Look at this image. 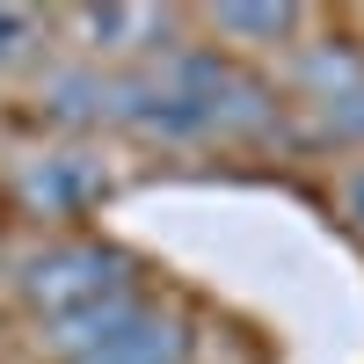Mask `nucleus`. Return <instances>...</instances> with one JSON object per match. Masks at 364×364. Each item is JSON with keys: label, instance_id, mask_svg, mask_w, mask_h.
Wrapping results in <instances>:
<instances>
[{"label": "nucleus", "instance_id": "f257e3e1", "mask_svg": "<svg viewBox=\"0 0 364 364\" xmlns=\"http://www.w3.org/2000/svg\"><path fill=\"white\" fill-rule=\"evenodd\" d=\"M15 291L44 321H66V314H87V306H109V299H132L124 255L102 248V240H51V248H37L22 262Z\"/></svg>", "mask_w": 364, "mask_h": 364}, {"label": "nucleus", "instance_id": "f03ea898", "mask_svg": "<svg viewBox=\"0 0 364 364\" xmlns=\"http://www.w3.org/2000/svg\"><path fill=\"white\" fill-rule=\"evenodd\" d=\"M117 124H132L139 139H161V146H190L211 139V109L197 95H182L168 73H139V80H117Z\"/></svg>", "mask_w": 364, "mask_h": 364}, {"label": "nucleus", "instance_id": "7ed1b4c3", "mask_svg": "<svg viewBox=\"0 0 364 364\" xmlns=\"http://www.w3.org/2000/svg\"><path fill=\"white\" fill-rule=\"evenodd\" d=\"M22 197L44 211V219H73V211L102 204L109 197V175L87 161V154H44L22 168Z\"/></svg>", "mask_w": 364, "mask_h": 364}, {"label": "nucleus", "instance_id": "20e7f679", "mask_svg": "<svg viewBox=\"0 0 364 364\" xmlns=\"http://www.w3.org/2000/svg\"><path fill=\"white\" fill-rule=\"evenodd\" d=\"M80 364H190V336H182V321L161 314V306H139L102 350H87Z\"/></svg>", "mask_w": 364, "mask_h": 364}, {"label": "nucleus", "instance_id": "39448f33", "mask_svg": "<svg viewBox=\"0 0 364 364\" xmlns=\"http://www.w3.org/2000/svg\"><path fill=\"white\" fill-rule=\"evenodd\" d=\"M44 117L66 132H87L117 117V80H102L95 66H66V73H44Z\"/></svg>", "mask_w": 364, "mask_h": 364}, {"label": "nucleus", "instance_id": "423d86ee", "mask_svg": "<svg viewBox=\"0 0 364 364\" xmlns=\"http://www.w3.org/2000/svg\"><path fill=\"white\" fill-rule=\"evenodd\" d=\"M211 29L233 44H284L299 29V8H211Z\"/></svg>", "mask_w": 364, "mask_h": 364}, {"label": "nucleus", "instance_id": "0eeeda50", "mask_svg": "<svg viewBox=\"0 0 364 364\" xmlns=\"http://www.w3.org/2000/svg\"><path fill=\"white\" fill-rule=\"evenodd\" d=\"M73 22H80V37L95 44V51H124L132 29H146L154 15H146V8H80Z\"/></svg>", "mask_w": 364, "mask_h": 364}, {"label": "nucleus", "instance_id": "6e6552de", "mask_svg": "<svg viewBox=\"0 0 364 364\" xmlns=\"http://www.w3.org/2000/svg\"><path fill=\"white\" fill-rule=\"evenodd\" d=\"M314 109H321V124L336 132V139H364V80L336 87V95H321Z\"/></svg>", "mask_w": 364, "mask_h": 364}, {"label": "nucleus", "instance_id": "1a4fd4ad", "mask_svg": "<svg viewBox=\"0 0 364 364\" xmlns=\"http://www.w3.org/2000/svg\"><path fill=\"white\" fill-rule=\"evenodd\" d=\"M37 37H44V22L29 8H8V0H0V66H22V58L37 51Z\"/></svg>", "mask_w": 364, "mask_h": 364}, {"label": "nucleus", "instance_id": "9d476101", "mask_svg": "<svg viewBox=\"0 0 364 364\" xmlns=\"http://www.w3.org/2000/svg\"><path fill=\"white\" fill-rule=\"evenodd\" d=\"M343 219L364 233V168H350V175H343Z\"/></svg>", "mask_w": 364, "mask_h": 364}]
</instances>
